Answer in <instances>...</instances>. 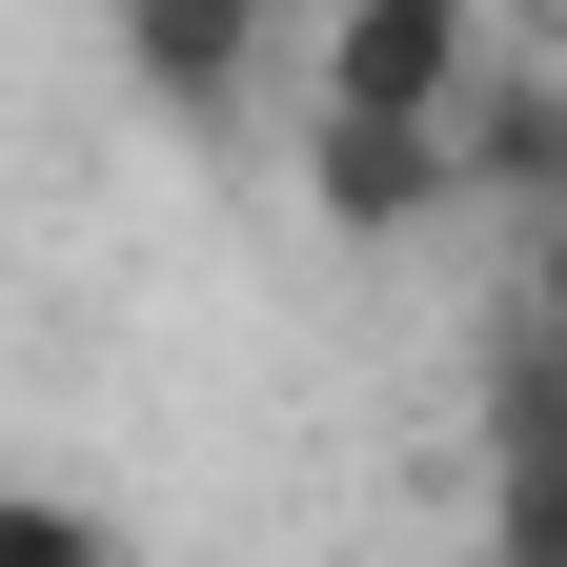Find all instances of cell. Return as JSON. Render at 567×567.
I'll list each match as a JSON object with an SVG mask.
<instances>
[{"instance_id":"obj_2","label":"cell","mask_w":567,"mask_h":567,"mask_svg":"<svg viewBox=\"0 0 567 567\" xmlns=\"http://www.w3.org/2000/svg\"><path fill=\"white\" fill-rule=\"evenodd\" d=\"M305 203H324L344 244H425V224L466 203V163H446L425 122H305Z\"/></svg>"},{"instance_id":"obj_4","label":"cell","mask_w":567,"mask_h":567,"mask_svg":"<svg viewBox=\"0 0 567 567\" xmlns=\"http://www.w3.org/2000/svg\"><path fill=\"white\" fill-rule=\"evenodd\" d=\"M244 61H264L244 0H142V21H122V82L142 102H244Z\"/></svg>"},{"instance_id":"obj_7","label":"cell","mask_w":567,"mask_h":567,"mask_svg":"<svg viewBox=\"0 0 567 567\" xmlns=\"http://www.w3.org/2000/svg\"><path fill=\"white\" fill-rule=\"evenodd\" d=\"M486 567H567V486H486Z\"/></svg>"},{"instance_id":"obj_5","label":"cell","mask_w":567,"mask_h":567,"mask_svg":"<svg viewBox=\"0 0 567 567\" xmlns=\"http://www.w3.org/2000/svg\"><path fill=\"white\" fill-rule=\"evenodd\" d=\"M486 486H567V344L547 324L486 344Z\"/></svg>"},{"instance_id":"obj_6","label":"cell","mask_w":567,"mask_h":567,"mask_svg":"<svg viewBox=\"0 0 567 567\" xmlns=\"http://www.w3.org/2000/svg\"><path fill=\"white\" fill-rule=\"evenodd\" d=\"M0 567H122V527L82 486H0Z\"/></svg>"},{"instance_id":"obj_8","label":"cell","mask_w":567,"mask_h":567,"mask_svg":"<svg viewBox=\"0 0 567 567\" xmlns=\"http://www.w3.org/2000/svg\"><path fill=\"white\" fill-rule=\"evenodd\" d=\"M527 324L567 344V203H547V224H527Z\"/></svg>"},{"instance_id":"obj_1","label":"cell","mask_w":567,"mask_h":567,"mask_svg":"<svg viewBox=\"0 0 567 567\" xmlns=\"http://www.w3.org/2000/svg\"><path fill=\"white\" fill-rule=\"evenodd\" d=\"M486 61H507V41H486L466 0H344V21L305 41V122H425V142H446Z\"/></svg>"},{"instance_id":"obj_3","label":"cell","mask_w":567,"mask_h":567,"mask_svg":"<svg viewBox=\"0 0 567 567\" xmlns=\"http://www.w3.org/2000/svg\"><path fill=\"white\" fill-rule=\"evenodd\" d=\"M446 163H466V203L547 224V203H567V82H547V61H486L466 122H446Z\"/></svg>"},{"instance_id":"obj_9","label":"cell","mask_w":567,"mask_h":567,"mask_svg":"<svg viewBox=\"0 0 567 567\" xmlns=\"http://www.w3.org/2000/svg\"><path fill=\"white\" fill-rule=\"evenodd\" d=\"M547 82H567V21H547Z\"/></svg>"}]
</instances>
